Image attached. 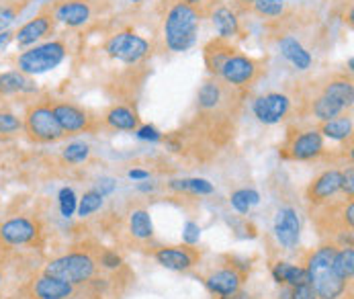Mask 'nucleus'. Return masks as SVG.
<instances>
[{"instance_id": "obj_13", "label": "nucleus", "mask_w": 354, "mask_h": 299, "mask_svg": "<svg viewBox=\"0 0 354 299\" xmlns=\"http://www.w3.org/2000/svg\"><path fill=\"white\" fill-rule=\"evenodd\" d=\"M39 234V228L35 221L27 219V217H12L8 221H4L0 226V238L2 242L10 244V246H23V244H31Z\"/></svg>"}, {"instance_id": "obj_33", "label": "nucleus", "mask_w": 354, "mask_h": 299, "mask_svg": "<svg viewBox=\"0 0 354 299\" xmlns=\"http://www.w3.org/2000/svg\"><path fill=\"white\" fill-rule=\"evenodd\" d=\"M88 156H91V146L84 142H72L62 152V158L70 164H80V162L88 160Z\"/></svg>"}, {"instance_id": "obj_44", "label": "nucleus", "mask_w": 354, "mask_h": 299, "mask_svg": "<svg viewBox=\"0 0 354 299\" xmlns=\"http://www.w3.org/2000/svg\"><path fill=\"white\" fill-rule=\"evenodd\" d=\"M115 191V183L111 181V179H102L101 181V189H99V193H101L102 197L106 195V193H113Z\"/></svg>"}, {"instance_id": "obj_15", "label": "nucleus", "mask_w": 354, "mask_h": 299, "mask_svg": "<svg viewBox=\"0 0 354 299\" xmlns=\"http://www.w3.org/2000/svg\"><path fill=\"white\" fill-rule=\"evenodd\" d=\"M342 189V172L340 170H328L319 174L307 189V201L313 205H324Z\"/></svg>"}, {"instance_id": "obj_37", "label": "nucleus", "mask_w": 354, "mask_h": 299, "mask_svg": "<svg viewBox=\"0 0 354 299\" xmlns=\"http://www.w3.org/2000/svg\"><path fill=\"white\" fill-rule=\"evenodd\" d=\"M76 207H78V203H76L74 191L70 187H64L59 191V211H62V215L64 217H72L74 211H76Z\"/></svg>"}, {"instance_id": "obj_7", "label": "nucleus", "mask_w": 354, "mask_h": 299, "mask_svg": "<svg viewBox=\"0 0 354 299\" xmlns=\"http://www.w3.org/2000/svg\"><path fill=\"white\" fill-rule=\"evenodd\" d=\"M104 51L111 57L133 66L150 53V44L133 31H119L109 37V42L104 44Z\"/></svg>"}, {"instance_id": "obj_30", "label": "nucleus", "mask_w": 354, "mask_h": 299, "mask_svg": "<svg viewBox=\"0 0 354 299\" xmlns=\"http://www.w3.org/2000/svg\"><path fill=\"white\" fill-rule=\"evenodd\" d=\"M332 266H334L336 275L348 283L354 275V250H353V246H346V248L336 250V254H334V260H332Z\"/></svg>"}, {"instance_id": "obj_46", "label": "nucleus", "mask_w": 354, "mask_h": 299, "mask_svg": "<svg viewBox=\"0 0 354 299\" xmlns=\"http://www.w3.org/2000/svg\"><path fill=\"white\" fill-rule=\"evenodd\" d=\"M221 299H254L250 293H244V291H236V293H232V296H225V298Z\"/></svg>"}, {"instance_id": "obj_47", "label": "nucleus", "mask_w": 354, "mask_h": 299, "mask_svg": "<svg viewBox=\"0 0 354 299\" xmlns=\"http://www.w3.org/2000/svg\"><path fill=\"white\" fill-rule=\"evenodd\" d=\"M8 39H10V33H8V31L0 33V48H2V46H4V44L8 42Z\"/></svg>"}, {"instance_id": "obj_17", "label": "nucleus", "mask_w": 354, "mask_h": 299, "mask_svg": "<svg viewBox=\"0 0 354 299\" xmlns=\"http://www.w3.org/2000/svg\"><path fill=\"white\" fill-rule=\"evenodd\" d=\"M53 19L68 27H82L91 19V4L86 0H64L55 6Z\"/></svg>"}, {"instance_id": "obj_40", "label": "nucleus", "mask_w": 354, "mask_h": 299, "mask_svg": "<svg viewBox=\"0 0 354 299\" xmlns=\"http://www.w3.org/2000/svg\"><path fill=\"white\" fill-rule=\"evenodd\" d=\"M136 134H138L140 140H148V142H160V140H162L160 132H158L153 125H140V127L136 129Z\"/></svg>"}, {"instance_id": "obj_2", "label": "nucleus", "mask_w": 354, "mask_h": 299, "mask_svg": "<svg viewBox=\"0 0 354 299\" xmlns=\"http://www.w3.org/2000/svg\"><path fill=\"white\" fill-rule=\"evenodd\" d=\"M334 254H336V246L326 244L307 258L305 271L309 277V285L313 287L317 299H338L346 291V281L340 279L332 266Z\"/></svg>"}, {"instance_id": "obj_11", "label": "nucleus", "mask_w": 354, "mask_h": 299, "mask_svg": "<svg viewBox=\"0 0 354 299\" xmlns=\"http://www.w3.org/2000/svg\"><path fill=\"white\" fill-rule=\"evenodd\" d=\"M246 279V269H238V266H223L219 271H213L205 277V285L211 293L225 298L232 296L236 291H240L242 283Z\"/></svg>"}, {"instance_id": "obj_6", "label": "nucleus", "mask_w": 354, "mask_h": 299, "mask_svg": "<svg viewBox=\"0 0 354 299\" xmlns=\"http://www.w3.org/2000/svg\"><path fill=\"white\" fill-rule=\"evenodd\" d=\"M260 74H262V64L250 55L238 51L223 64L217 78L230 84L232 89H250L260 78Z\"/></svg>"}, {"instance_id": "obj_5", "label": "nucleus", "mask_w": 354, "mask_h": 299, "mask_svg": "<svg viewBox=\"0 0 354 299\" xmlns=\"http://www.w3.org/2000/svg\"><path fill=\"white\" fill-rule=\"evenodd\" d=\"M23 129L29 134L33 142L39 144H51L62 140L66 134L59 127L50 102H35L27 109L25 119H23Z\"/></svg>"}, {"instance_id": "obj_1", "label": "nucleus", "mask_w": 354, "mask_h": 299, "mask_svg": "<svg viewBox=\"0 0 354 299\" xmlns=\"http://www.w3.org/2000/svg\"><path fill=\"white\" fill-rule=\"evenodd\" d=\"M201 15L195 6L185 2H174L164 17V39L166 48L176 53L191 50L197 42Z\"/></svg>"}, {"instance_id": "obj_9", "label": "nucleus", "mask_w": 354, "mask_h": 299, "mask_svg": "<svg viewBox=\"0 0 354 299\" xmlns=\"http://www.w3.org/2000/svg\"><path fill=\"white\" fill-rule=\"evenodd\" d=\"M50 105L64 134H82L93 129V117L84 109L72 102H50Z\"/></svg>"}, {"instance_id": "obj_27", "label": "nucleus", "mask_w": 354, "mask_h": 299, "mask_svg": "<svg viewBox=\"0 0 354 299\" xmlns=\"http://www.w3.org/2000/svg\"><path fill=\"white\" fill-rule=\"evenodd\" d=\"M272 275H274V281L277 283H287L291 287L309 283V277H307L305 266H295V264H289V262H277Z\"/></svg>"}, {"instance_id": "obj_8", "label": "nucleus", "mask_w": 354, "mask_h": 299, "mask_svg": "<svg viewBox=\"0 0 354 299\" xmlns=\"http://www.w3.org/2000/svg\"><path fill=\"white\" fill-rule=\"evenodd\" d=\"M252 111L260 123L277 125L289 115L291 99L285 93H266V95H260L258 99L254 100Z\"/></svg>"}, {"instance_id": "obj_12", "label": "nucleus", "mask_w": 354, "mask_h": 299, "mask_svg": "<svg viewBox=\"0 0 354 299\" xmlns=\"http://www.w3.org/2000/svg\"><path fill=\"white\" fill-rule=\"evenodd\" d=\"M299 234H301V224H299L297 211L291 207L279 209L274 217V236L279 244L287 250H293L299 244Z\"/></svg>"}, {"instance_id": "obj_3", "label": "nucleus", "mask_w": 354, "mask_h": 299, "mask_svg": "<svg viewBox=\"0 0 354 299\" xmlns=\"http://www.w3.org/2000/svg\"><path fill=\"white\" fill-rule=\"evenodd\" d=\"M95 271H97V262L91 254L70 252V254L50 260L44 269V275L55 277L70 285H82L95 277Z\"/></svg>"}, {"instance_id": "obj_20", "label": "nucleus", "mask_w": 354, "mask_h": 299, "mask_svg": "<svg viewBox=\"0 0 354 299\" xmlns=\"http://www.w3.org/2000/svg\"><path fill=\"white\" fill-rule=\"evenodd\" d=\"M74 296V285L59 281L50 275H41L31 285V298L33 299H70Z\"/></svg>"}, {"instance_id": "obj_32", "label": "nucleus", "mask_w": 354, "mask_h": 299, "mask_svg": "<svg viewBox=\"0 0 354 299\" xmlns=\"http://www.w3.org/2000/svg\"><path fill=\"white\" fill-rule=\"evenodd\" d=\"M250 8H252L258 17L274 19V17H281V15H283V10H285V0H254Z\"/></svg>"}, {"instance_id": "obj_38", "label": "nucleus", "mask_w": 354, "mask_h": 299, "mask_svg": "<svg viewBox=\"0 0 354 299\" xmlns=\"http://www.w3.org/2000/svg\"><path fill=\"white\" fill-rule=\"evenodd\" d=\"M19 10L10 4H0V33H4L17 19Z\"/></svg>"}, {"instance_id": "obj_41", "label": "nucleus", "mask_w": 354, "mask_h": 299, "mask_svg": "<svg viewBox=\"0 0 354 299\" xmlns=\"http://www.w3.org/2000/svg\"><path fill=\"white\" fill-rule=\"evenodd\" d=\"M121 256L113 250H104L101 254V264L104 269H119L121 266Z\"/></svg>"}, {"instance_id": "obj_18", "label": "nucleus", "mask_w": 354, "mask_h": 299, "mask_svg": "<svg viewBox=\"0 0 354 299\" xmlns=\"http://www.w3.org/2000/svg\"><path fill=\"white\" fill-rule=\"evenodd\" d=\"M225 87L227 84L223 80H219L217 76L203 82L199 93H197V107L203 113H213V111H219L223 107V102L227 100V89Z\"/></svg>"}, {"instance_id": "obj_4", "label": "nucleus", "mask_w": 354, "mask_h": 299, "mask_svg": "<svg viewBox=\"0 0 354 299\" xmlns=\"http://www.w3.org/2000/svg\"><path fill=\"white\" fill-rule=\"evenodd\" d=\"M66 53H68L66 44L59 39H53V42L23 51L17 57V68H19V72L27 74V76L44 74V72H50L53 68H57L66 60Z\"/></svg>"}, {"instance_id": "obj_14", "label": "nucleus", "mask_w": 354, "mask_h": 299, "mask_svg": "<svg viewBox=\"0 0 354 299\" xmlns=\"http://www.w3.org/2000/svg\"><path fill=\"white\" fill-rule=\"evenodd\" d=\"M53 12H39L37 17L29 19L17 33H15V42L19 48H29L35 42L44 39L46 35H50L53 31Z\"/></svg>"}, {"instance_id": "obj_49", "label": "nucleus", "mask_w": 354, "mask_h": 299, "mask_svg": "<svg viewBox=\"0 0 354 299\" xmlns=\"http://www.w3.org/2000/svg\"><path fill=\"white\" fill-rule=\"evenodd\" d=\"M238 2H242V4H248V6H252L254 0H238Z\"/></svg>"}, {"instance_id": "obj_16", "label": "nucleus", "mask_w": 354, "mask_h": 299, "mask_svg": "<svg viewBox=\"0 0 354 299\" xmlns=\"http://www.w3.org/2000/svg\"><path fill=\"white\" fill-rule=\"evenodd\" d=\"M289 156L293 160H311L324 152V136L319 129H307L295 136L289 144Z\"/></svg>"}, {"instance_id": "obj_48", "label": "nucleus", "mask_w": 354, "mask_h": 299, "mask_svg": "<svg viewBox=\"0 0 354 299\" xmlns=\"http://www.w3.org/2000/svg\"><path fill=\"white\" fill-rule=\"evenodd\" d=\"M180 2H185V4H189V6H195V8H197L203 0H180Z\"/></svg>"}, {"instance_id": "obj_24", "label": "nucleus", "mask_w": 354, "mask_h": 299, "mask_svg": "<svg viewBox=\"0 0 354 299\" xmlns=\"http://www.w3.org/2000/svg\"><path fill=\"white\" fill-rule=\"evenodd\" d=\"M279 48H281L283 57L289 60L297 70H307L311 66V62H313L311 53L305 50L304 46L295 37H291V35H285L283 39H279Z\"/></svg>"}, {"instance_id": "obj_19", "label": "nucleus", "mask_w": 354, "mask_h": 299, "mask_svg": "<svg viewBox=\"0 0 354 299\" xmlns=\"http://www.w3.org/2000/svg\"><path fill=\"white\" fill-rule=\"evenodd\" d=\"M234 53H238V48H236L232 42L221 39V37L211 39V42L203 48V60H205V66H207L209 74L217 76L219 70L223 68V64H225Z\"/></svg>"}, {"instance_id": "obj_42", "label": "nucleus", "mask_w": 354, "mask_h": 299, "mask_svg": "<svg viewBox=\"0 0 354 299\" xmlns=\"http://www.w3.org/2000/svg\"><path fill=\"white\" fill-rule=\"evenodd\" d=\"M291 299H317V296H315V291H313V287L309 283H304V285L293 287Z\"/></svg>"}, {"instance_id": "obj_39", "label": "nucleus", "mask_w": 354, "mask_h": 299, "mask_svg": "<svg viewBox=\"0 0 354 299\" xmlns=\"http://www.w3.org/2000/svg\"><path fill=\"white\" fill-rule=\"evenodd\" d=\"M199 238H201V228H199L197 224L189 221V224L185 226V232H183V240H185V244L195 246V244L199 242Z\"/></svg>"}, {"instance_id": "obj_29", "label": "nucleus", "mask_w": 354, "mask_h": 299, "mask_svg": "<svg viewBox=\"0 0 354 299\" xmlns=\"http://www.w3.org/2000/svg\"><path fill=\"white\" fill-rule=\"evenodd\" d=\"M311 111H313V115H315V119H319L322 123L324 121H330V119H334V117H338V115H344L346 113V109L338 102V100L330 99V97H326V95H319L317 99L313 100V105H311Z\"/></svg>"}, {"instance_id": "obj_36", "label": "nucleus", "mask_w": 354, "mask_h": 299, "mask_svg": "<svg viewBox=\"0 0 354 299\" xmlns=\"http://www.w3.org/2000/svg\"><path fill=\"white\" fill-rule=\"evenodd\" d=\"M23 129V119L17 117L12 111L0 109V136H10Z\"/></svg>"}, {"instance_id": "obj_35", "label": "nucleus", "mask_w": 354, "mask_h": 299, "mask_svg": "<svg viewBox=\"0 0 354 299\" xmlns=\"http://www.w3.org/2000/svg\"><path fill=\"white\" fill-rule=\"evenodd\" d=\"M258 201H260V195H258L256 191H248V189L236 191V193L232 195V205H234V209L240 211V213H248L250 207L256 205Z\"/></svg>"}, {"instance_id": "obj_21", "label": "nucleus", "mask_w": 354, "mask_h": 299, "mask_svg": "<svg viewBox=\"0 0 354 299\" xmlns=\"http://www.w3.org/2000/svg\"><path fill=\"white\" fill-rule=\"evenodd\" d=\"M211 23L215 27V33L217 37L221 39H227L232 42L234 37L240 35V21L236 17V12L230 8V6H217L213 12H211Z\"/></svg>"}, {"instance_id": "obj_23", "label": "nucleus", "mask_w": 354, "mask_h": 299, "mask_svg": "<svg viewBox=\"0 0 354 299\" xmlns=\"http://www.w3.org/2000/svg\"><path fill=\"white\" fill-rule=\"evenodd\" d=\"M37 91L31 76L19 72V70H10V72H2L0 74V97H12V95H21V93H33Z\"/></svg>"}, {"instance_id": "obj_45", "label": "nucleus", "mask_w": 354, "mask_h": 299, "mask_svg": "<svg viewBox=\"0 0 354 299\" xmlns=\"http://www.w3.org/2000/svg\"><path fill=\"white\" fill-rule=\"evenodd\" d=\"M129 179H133V181H146V179H150V172L148 170H129Z\"/></svg>"}, {"instance_id": "obj_25", "label": "nucleus", "mask_w": 354, "mask_h": 299, "mask_svg": "<svg viewBox=\"0 0 354 299\" xmlns=\"http://www.w3.org/2000/svg\"><path fill=\"white\" fill-rule=\"evenodd\" d=\"M322 95H326V97H330V99L338 100L344 109H351L354 100L353 80H351V78H346V76H336V78H332V80L324 87Z\"/></svg>"}, {"instance_id": "obj_26", "label": "nucleus", "mask_w": 354, "mask_h": 299, "mask_svg": "<svg viewBox=\"0 0 354 299\" xmlns=\"http://www.w3.org/2000/svg\"><path fill=\"white\" fill-rule=\"evenodd\" d=\"M319 134L330 138V140H336V142L351 140L353 138V117L338 115V117H334L330 121H324L322 127H319Z\"/></svg>"}, {"instance_id": "obj_31", "label": "nucleus", "mask_w": 354, "mask_h": 299, "mask_svg": "<svg viewBox=\"0 0 354 299\" xmlns=\"http://www.w3.org/2000/svg\"><path fill=\"white\" fill-rule=\"evenodd\" d=\"M170 189L180 191V193H193V195H211L215 189L209 181L205 179H183V181H172Z\"/></svg>"}, {"instance_id": "obj_51", "label": "nucleus", "mask_w": 354, "mask_h": 299, "mask_svg": "<svg viewBox=\"0 0 354 299\" xmlns=\"http://www.w3.org/2000/svg\"><path fill=\"white\" fill-rule=\"evenodd\" d=\"M0 283H2V275H0Z\"/></svg>"}, {"instance_id": "obj_22", "label": "nucleus", "mask_w": 354, "mask_h": 299, "mask_svg": "<svg viewBox=\"0 0 354 299\" xmlns=\"http://www.w3.org/2000/svg\"><path fill=\"white\" fill-rule=\"evenodd\" d=\"M104 125L115 132H136L140 127V117L131 107L115 105L104 115Z\"/></svg>"}, {"instance_id": "obj_28", "label": "nucleus", "mask_w": 354, "mask_h": 299, "mask_svg": "<svg viewBox=\"0 0 354 299\" xmlns=\"http://www.w3.org/2000/svg\"><path fill=\"white\" fill-rule=\"evenodd\" d=\"M129 232L138 240H150L153 236V224L146 209H133L129 215Z\"/></svg>"}, {"instance_id": "obj_50", "label": "nucleus", "mask_w": 354, "mask_h": 299, "mask_svg": "<svg viewBox=\"0 0 354 299\" xmlns=\"http://www.w3.org/2000/svg\"><path fill=\"white\" fill-rule=\"evenodd\" d=\"M131 2H142V0H131Z\"/></svg>"}, {"instance_id": "obj_34", "label": "nucleus", "mask_w": 354, "mask_h": 299, "mask_svg": "<svg viewBox=\"0 0 354 299\" xmlns=\"http://www.w3.org/2000/svg\"><path fill=\"white\" fill-rule=\"evenodd\" d=\"M102 207V195L99 191H88V193H84L82 195V199L78 203V215L80 217H88V215H93L95 211H99Z\"/></svg>"}, {"instance_id": "obj_43", "label": "nucleus", "mask_w": 354, "mask_h": 299, "mask_svg": "<svg viewBox=\"0 0 354 299\" xmlns=\"http://www.w3.org/2000/svg\"><path fill=\"white\" fill-rule=\"evenodd\" d=\"M340 191H344L346 195H348V199H353L354 197V170L353 168H348L346 172H342V189Z\"/></svg>"}, {"instance_id": "obj_10", "label": "nucleus", "mask_w": 354, "mask_h": 299, "mask_svg": "<svg viewBox=\"0 0 354 299\" xmlns=\"http://www.w3.org/2000/svg\"><path fill=\"white\" fill-rule=\"evenodd\" d=\"M156 260L170 269V271H189L193 266L199 264L201 260V252L191 246V244H180V246H162V248L156 250Z\"/></svg>"}]
</instances>
